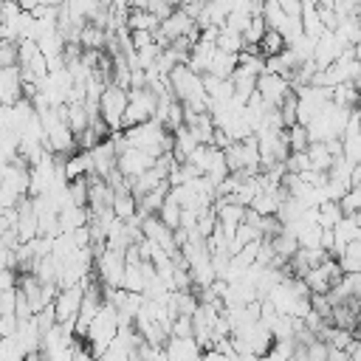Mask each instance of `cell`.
Masks as SVG:
<instances>
[{
    "instance_id": "obj_36",
    "label": "cell",
    "mask_w": 361,
    "mask_h": 361,
    "mask_svg": "<svg viewBox=\"0 0 361 361\" xmlns=\"http://www.w3.org/2000/svg\"><path fill=\"white\" fill-rule=\"evenodd\" d=\"M347 353H350V361H361V338H355V341L347 347Z\"/></svg>"
},
{
    "instance_id": "obj_8",
    "label": "cell",
    "mask_w": 361,
    "mask_h": 361,
    "mask_svg": "<svg viewBox=\"0 0 361 361\" xmlns=\"http://www.w3.org/2000/svg\"><path fill=\"white\" fill-rule=\"evenodd\" d=\"M155 164V158L152 155H147L144 149H138V147H127V149H121L118 155H116V166L121 169V175L124 178H138V175H144L149 166Z\"/></svg>"
},
{
    "instance_id": "obj_26",
    "label": "cell",
    "mask_w": 361,
    "mask_h": 361,
    "mask_svg": "<svg viewBox=\"0 0 361 361\" xmlns=\"http://www.w3.org/2000/svg\"><path fill=\"white\" fill-rule=\"evenodd\" d=\"M265 31H268V25H265V20H262V14H257V17H251V23H248V28L243 31V39H245V45H259V42H262V37H265Z\"/></svg>"
},
{
    "instance_id": "obj_27",
    "label": "cell",
    "mask_w": 361,
    "mask_h": 361,
    "mask_svg": "<svg viewBox=\"0 0 361 361\" xmlns=\"http://www.w3.org/2000/svg\"><path fill=\"white\" fill-rule=\"evenodd\" d=\"M344 214H361V186H353L341 200H338Z\"/></svg>"
},
{
    "instance_id": "obj_28",
    "label": "cell",
    "mask_w": 361,
    "mask_h": 361,
    "mask_svg": "<svg viewBox=\"0 0 361 361\" xmlns=\"http://www.w3.org/2000/svg\"><path fill=\"white\" fill-rule=\"evenodd\" d=\"M285 169H288V172H293V175H299V172L310 169L307 149H302V152H290V155H288V161H285Z\"/></svg>"
},
{
    "instance_id": "obj_9",
    "label": "cell",
    "mask_w": 361,
    "mask_h": 361,
    "mask_svg": "<svg viewBox=\"0 0 361 361\" xmlns=\"http://www.w3.org/2000/svg\"><path fill=\"white\" fill-rule=\"evenodd\" d=\"M347 45L336 37V31H324L319 39H316V45H313V65L322 71V68H327V65H333L338 56H341V51H344Z\"/></svg>"
},
{
    "instance_id": "obj_30",
    "label": "cell",
    "mask_w": 361,
    "mask_h": 361,
    "mask_svg": "<svg viewBox=\"0 0 361 361\" xmlns=\"http://www.w3.org/2000/svg\"><path fill=\"white\" fill-rule=\"evenodd\" d=\"M333 11L338 14V20H344V17H358L361 0H333Z\"/></svg>"
},
{
    "instance_id": "obj_1",
    "label": "cell",
    "mask_w": 361,
    "mask_h": 361,
    "mask_svg": "<svg viewBox=\"0 0 361 361\" xmlns=\"http://www.w3.org/2000/svg\"><path fill=\"white\" fill-rule=\"evenodd\" d=\"M116 333H118V310L104 299V305L99 307V313H96L93 322L87 324L85 347L93 353V358H102L104 350L110 347V341L116 338Z\"/></svg>"
},
{
    "instance_id": "obj_35",
    "label": "cell",
    "mask_w": 361,
    "mask_h": 361,
    "mask_svg": "<svg viewBox=\"0 0 361 361\" xmlns=\"http://www.w3.org/2000/svg\"><path fill=\"white\" fill-rule=\"evenodd\" d=\"M73 361H99V358H93V353L87 347H76L73 350Z\"/></svg>"
},
{
    "instance_id": "obj_37",
    "label": "cell",
    "mask_w": 361,
    "mask_h": 361,
    "mask_svg": "<svg viewBox=\"0 0 361 361\" xmlns=\"http://www.w3.org/2000/svg\"><path fill=\"white\" fill-rule=\"evenodd\" d=\"M350 186H361V164H353V172H350Z\"/></svg>"
},
{
    "instance_id": "obj_22",
    "label": "cell",
    "mask_w": 361,
    "mask_h": 361,
    "mask_svg": "<svg viewBox=\"0 0 361 361\" xmlns=\"http://www.w3.org/2000/svg\"><path fill=\"white\" fill-rule=\"evenodd\" d=\"M338 265L344 274H361V243L358 240H353L344 248V254L338 257Z\"/></svg>"
},
{
    "instance_id": "obj_11",
    "label": "cell",
    "mask_w": 361,
    "mask_h": 361,
    "mask_svg": "<svg viewBox=\"0 0 361 361\" xmlns=\"http://www.w3.org/2000/svg\"><path fill=\"white\" fill-rule=\"evenodd\" d=\"M214 51H217V42H214V39L197 37V39L192 42V48H189L186 65H189L192 71H197V73H206V71H209V62H212V56H214Z\"/></svg>"
},
{
    "instance_id": "obj_33",
    "label": "cell",
    "mask_w": 361,
    "mask_h": 361,
    "mask_svg": "<svg viewBox=\"0 0 361 361\" xmlns=\"http://www.w3.org/2000/svg\"><path fill=\"white\" fill-rule=\"evenodd\" d=\"M279 6H282V11H285L288 17L302 20V0H279Z\"/></svg>"
},
{
    "instance_id": "obj_24",
    "label": "cell",
    "mask_w": 361,
    "mask_h": 361,
    "mask_svg": "<svg viewBox=\"0 0 361 361\" xmlns=\"http://www.w3.org/2000/svg\"><path fill=\"white\" fill-rule=\"evenodd\" d=\"M158 217H161V223H164V226L178 228V226H180V203H178L172 195H166L164 206L158 209Z\"/></svg>"
},
{
    "instance_id": "obj_6",
    "label": "cell",
    "mask_w": 361,
    "mask_h": 361,
    "mask_svg": "<svg viewBox=\"0 0 361 361\" xmlns=\"http://www.w3.org/2000/svg\"><path fill=\"white\" fill-rule=\"evenodd\" d=\"M290 90H293V87H290V82H288L282 73L262 71V73L257 76V93H259V99H262L268 107H279Z\"/></svg>"
},
{
    "instance_id": "obj_19",
    "label": "cell",
    "mask_w": 361,
    "mask_h": 361,
    "mask_svg": "<svg viewBox=\"0 0 361 361\" xmlns=\"http://www.w3.org/2000/svg\"><path fill=\"white\" fill-rule=\"evenodd\" d=\"M217 48H223V51H231V54H240V51L245 48L243 31H237V28H228V25H220V31H217Z\"/></svg>"
},
{
    "instance_id": "obj_7",
    "label": "cell",
    "mask_w": 361,
    "mask_h": 361,
    "mask_svg": "<svg viewBox=\"0 0 361 361\" xmlns=\"http://www.w3.org/2000/svg\"><path fill=\"white\" fill-rule=\"evenodd\" d=\"M141 231H144V237H147V240H152V243H155L158 248H164L169 257H175V254L180 251V248H178V243H175L172 228H169V226H164L158 214H144V217H141Z\"/></svg>"
},
{
    "instance_id": "obj_32",
    "label": "cell",
    "mask_w": 361,
    "mask_h": 361,
    "mask_svg": "<svg viewBox=\"0 0 361 361\" xmlns=\"http://www.w3.org/2000/svg\"><path fill=\"white\" fill-rule=\"evenodd\" d=\"M17 65V42H6L0 48V68H11Z\"/></svg>"
},
{
    "instance_id": "obj_3",
    "label": "cell",
    "mask_w": 361,
    "mask_h": 361,
    "mask_svg": "<svg viewBox=\"0 0 361 361\" xmlns=\"http://www.w3.org/2000/svg\"><path fill=\"white\" fill-rule=\"evenodd\" d=\"M155 110H158V93H155L152 87H133V90H130L127 110H124V121H121L124 130L155 118Z\"/></svg>"
},
{
    "instance_id": "obj_17",
    "label": "cell",
    "mask_w": 361,
    "mask_h": 361,
    "mask_svg": "<svg viewBox=\"0 0 361 361\" xmlns=\"http://www.w3.org/2000/svg\"><path fill=\"white\" fill-rule=\"evenodd\" d=\"M161 20L147 8H130L127 11V28L130 31H158Z\"/></svg>"
},
{
    "instance_id": "obj_15",
    "label": "cell",
    "mask_w": 361,
    "mask_h": 361,
    "mask_svg": "<svg viewBox=\"0 0 361 361\" xmlns=\"http://www.w3.org/2000/svg\"><path fill=\"white\" fill-rule=\"evenodd\" d=\"M237 65H240V54H231V51L217 48L214 56H212V62H209V71H206V73L220 76V79H228V76L237 71Z\"/></svg>"
},
{
    "instance_id": "obj_38",
    "label": "cell",
    "mask_w": 361,
    "mask_h": 361,
    "mask_svg": "<svg viewBox=\"0 0 361 361\" xmlns=\"http://www.w3.org/2000/svg\"><path fill=\"white\" fill-rule=\"evenodd\" d=\"M257 361H276V358H274V355H271V353H265V355H259V358H257Z\"/></svg>"
},
{
    "instance_id": "obj_13",
    "label": "cell",
    "mask_w": 361,
    "mask_h": 361,
    "mask_svg": "<svg viewBox=\"0 0 361 361\" xmlns=\"http://www.w3.org/2000/svg\"><path fill=\"white\" fill-rule=\"evenodd\" d=\"M302 31L313 42L327 31L324 23H322V17H319V3L316 0H302Z\"/></svg>"
},
{
    "instance_id": "obj_4",
    "label": "cell",
    "mask_w": 361,
    "mask_h": 361,
    "mask_svg": "<svg viewBox=\"0 0 361 361\" xmlns=\"http://www.w3.org/2000/svg\"><path fill=\"white\" fill-rule=\"evenodd\" d=\"M96 265V274H99V282L104 290H113V288H121L124 282V251H116V248H104L102 254H96L93 259Z\"/></svg>"
},
{
    "instance_id": "obj_25",
    "label": "cell",
    "mask_w": 361,
    "mask_h": 361,
    "mask_svg": "<svg viewBox=\"0 0 361 361\" xmlns=\"http://www.w3.org/2000/svg\"><path fill=\"white\" fill-rule=\"evenodd\" d=\"M285 135H288L290 152H302V149L310 147V135H307V127H305V124H293V127H288Z\"/></svg>"
},
{
    "instance_id": "obj_5",
    "label": "cell",
    "mask_w": 361,
    "mask_h": 361,
    "mask_svg": "<svg viewBox=\"0 0 361 361\" xmlns=\"http://www.w3.org/2000/svg\"><path fill=\"white\" fill-rule=\"evenodd\" d=\"M82 299H85V285H82V282L68 285V288H59V293L54 296L56 324H73V322H76V316H79Z\"/></svg>"
},
{
    "instance_id": "obj_18",
    "label": "cell",
    "mask_w": 361,
    "mask_h": 361,
    "mask_svg": "<svg viewBox=\"0 0 361 361\" xmlns=\"http://www.w3.org/2000/svg\"><path fill=\"white\" fill-rule=\"evenodd\" d=\"M307 158H310V169L327 172V169L333 166V152L327 149L324 141H310V147H307Z\"/></svg>"
},
{
    "instance_id": "obj_10",
    "label": "cell",
    "mask_w": 361,
    "mask_h": 361,
    "mask_svg": "<svg viewBox=\"0 0 361 361\" xmlns=\"http://www.w3.org/2000/svg\"><path fill=\"white\" fill-rule=\"evenodd\" d=\"M164 350H166V355L172 361H200V355H203V350H200V344H197L195 336H186V338L169 336L164 341Z\"/></svg>"
},
{
    "instance_id": "obj_2",
    "label": "cell",
    "mask_w": 361,
    "mask_h": 361,
    "mask_svg": "<svg viewBox=\"0 0 361 361\" xmlns=\"http://www.w3.org/2000/svg\"><path fill=\"white\" fill-rule=\"evenodd\" d=\"M127 102H130V90L121 87V85H116V82H110V85L102 90V96H99V118L110 127V133L124 130L121 121H124Z\"/></svg>"
},
{
    "instance_id": "obj_16",
    "label": "cell",
    "mask_w": 361,
    "mask_h": 361,
    "mask_svg": "<svg viewBox=\"0 0 361 361\" xmlns=\"http://www.w3.org/2000/svg\"><path fill=\"white\" fill-rule=\"evenodd\" d=\"M113 214L124 223H130L133 217H138V197L130 192V189H121V192H113Z\"/></svg>"
},
{
    "instance_id": "obj_20",
    "label": "cell",
    "mask_w": 361,
    "mask_h": 361,
    "mask_svg": "<svg viewBox=\"0 0 361 361\" xmlns=\"http://www.w3.org/2000/svg\"><path fill=\"white\" fill-rule=\"evenodd\" d=\"M316 212H319V226H322V228H336L338 220L344 217L338 200H324V203L316 206Z\"/></svg>"
},
{
    "instance_id": "obj_12",
    "label": "cell",
    "mask_w": 361,
    "mask_h": 361,
    "mask_svg": "<svg viewBox=\"0 0 361 361\" xmlns=\"http://www.w3.org/2000/svg\"><path fill=\"white\" fill-rule=\"evenodd\" d=\"M90 155H93V175L107 178V175L116 169V147H113L110 138L102 141V144H96V147L90 149Z\"/></svg>"
},
{
    "instance_id": "obj_14",
    "label": "cell",
    "mask_w": 361,
    "mask_h": 361,
    "mask_svg": "<svg viewBox=\"0 0 361 361\" xmlns=\"http://www.w3.org/2000/svg\"><path fill=\"white\" fill-rule=\"evenodd\" d=\"M65 175H68V180L93 175V155H90V149H76L73 155H68L65 158Z\"/></svg>"
},
{
    "instance_id": "obj_23",
    "label": "cell",
    "mask_w": 361,
    "mask_h": 361,
    "mask_svg": "<svg viewBox=\"0 0 361 361\" xmlns=\"http://www.w3.org/2000/svg\"><path fill=\"white\" fill-rule=\"evenodd\" d=\"M358 85H353V82H341V85H336L333 87V104H338V107H355L358 104Z\"/></svg>"
},
{
    "instance_id": "obj_29",
    "label": "cell",
    "mask_w": 361,
    "mask_h": 361,
    "mask_svg": "<svg viewBox=\"0 0 361 361\" xmlns=\"http://www.w3.org/2000/svg\"><path fill=\"white\" fill-rule=\"evenodd\" d=\"M147 11H152L158 20H166L178 6H175V0H147V6H144Z\"/></svg>"
},
{
    "instance_id": "obj_39",
    "label": "cell",
    "mask_w": 361,
    "mask_h": 361,
    "mask_svg": "<svg viewBox=\"0 0 361 361\" xmlns=\"http://www.w3.org/2000/svg\"><path fill=\"white\" fill-rule=\"evenodd\" d=\"M355 110H361V90H358V104H355Z\"/></svg>"
},
{
    "instance_id": "obj_21",
    "label": "cell",
    "mask_w": 361,
    "mask_h": 361,
    "mask_svg": "<svg viewBox=\"0 0 361 361\" xmlns=\"http://www.w3.org/2000/svg\"><path fill=\"white\" fill-rule=\"evenodd\" d=\"M288 48V39L282 37V31H274V28H268L265 31V37H262V42H259V54L268 59V56H276V54H282Z\"/></svg>"
},
{
    "instance_id": "obj_34",
    "label": "cell",
    "mask_w": 361,
    "mask_h": 361,
    "mask_svg": "<svg viewBox=\"0 0 361 361\" xmlns=\"http://www.w3.org/2000/svg\"><path fill=\"white\" fill-rule=\"evenodd\" d=\"M200 361H228V355L223 350H217V347H206L203 355H200Z\"/></svg>"
},
{
    "instance_id": "obj_31",
    "label": "cell",
    "mask_w": 361,
    "mask_h": 361,
    "mask_svg": "<svg viewBox=\"0 0 361 361\" xmlns=\"http://www.w3.org/2000/svg\"><path fill=\"white\" fill-rule=\"evenodd\" d=\"M130 42H133L135 51L138 48H147V45L155 42V31H130Z\"/></svg>"
}]
</instances>
